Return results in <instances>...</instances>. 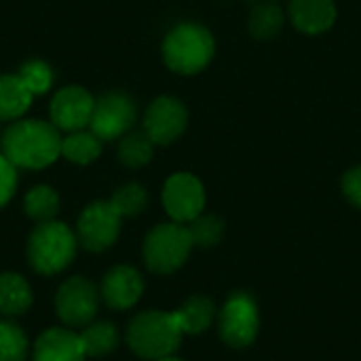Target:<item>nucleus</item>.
Wrapping results in <instances>:
<instances>
[{
  "mask_svg": "<svg viewBox=\"0 0 361 361\" xmlns=\"http://www.w3.org/2000/svg\"><path fill=\"white\" fill-rule=\"evenodd\" d=\"M159 361H182V360H176V357H171V355H169V357H163V360H159Z\"/></svg>",
  "mask_w": 361,
  "mask_h": 361,
  "instance_id": "obj_30",
  "label": "nucleus"
},
{
  "mask_svg": "<svg viewBox=\"0 0 361 361\" xmlns=\"http://www.w3.org/2000/svg\"><path fill=\"white\" fill-rule=\"evenodd\" d=\"M216 53L214 34L201 23H180L163 40V59L169 70L182 76L199 74Z\"/></svg>",
  "mask_w": 361,
  "mask_h": 361,
  "instance_id": "obj_2",
  "label": "nucleus"
},
{
  "mask_svg": "<svg viewBox=\"0 0 361 361\" xmlns=\"http://www.w3.org/2000/svg\"><path fill=\"white\" fill-rule=\"evenodd\" d=\"M17 74L21 76V80L25 82V87L32 91V95L47 93L53 87V78H55L53 68L47 61H42V59H30V61H25L19 68Z\"/></svg>",
  "mask_w": 361,
  "mask_h": 361,
  "instance_id": "obj_25",
  "label": "nucleus"
},
{
  "mask_svg": "<svg viewBox=\"0 0 361 361\" xmlns=\"http://www.w3.org/2000/svg\"><path fill=\"white\" fill-rule=\"evenodd\" d=\"M144 292V281L133 267H116L102 281V296L110 309H131Z\"/></svg>",
  "mask_w": 361,
  "mask_h": 361,
  "instance_id": "obj_13",
  "label": "nucleus"
},
{
  "mask_svg": "<svg viewBox=\"0 0 361 361\" xmlns=\"http://www.w3.org/2000/svg\"><path fill=\"white\" fill-rule=\"evenodd\" d=\"M135 118H137L135 102L123 91H108L95 99L89 127L102 142L104 140L110 142L129 133Z\"/></svg>",
  "mask_w": 361,
  "mask_h": 361,
  "instance_id": "obj_6",
  "label": "nucleus"
},
{
  "mask_svg": "<svg viewBox=\"0 0 361 361\" xmlns=\"http://www.w3.org/2000/svg\"><path fill=\"white\" fill-rule=\"evenodd\" d=\"M97 302H99V296H97L95 286L82 277L68 279L55 296L57 315L70 328L87 326L97 313Z\"/></svg>",
  "mask_w": 361,
  "mask_h": 361,
  "instance_id": "obj_10",
  "label": "nucleus"
},
{
  "mask_svg": "<svg viewBox=\"0 0 361 361\" xmlns=\"http://www.w3.org/2000/svg\"><path fill=\"white\" fill-rule=\"evenodd\" d=\"M17 188V167L0 154V207H4Z\"/></svg>",
  "mask_w": 361,
  "mask_h": 361,
  "instance_id": "obj_28",
  "label": "nucleus"
},
{
  "mask_svg": "<svg viewBox=\"0 0 361 361\" xmlns=\"http://www.w3.org/2000/svg\"><path fill=\"white\" fill-rule=\"evenodd\" d=\"M2 154L17 169H44L61 157V135L53 123L19 118L8 125L0 140Z\"/></svg>",
  "mask_w": 361,
  "mask_h": 361,
  "instance_id": "obj_1",
  "label": "nucleus"
},
{
  "mask_svg": "<svg viewBox=\"0 0 361 361\" xmlns=\"http://www.w3.org/2000/svg\"><path fill=\"white\" fill-rule=\"evenodd\" d=\"M192 243L199 247H212L216 243H220L222 235H224V222L218 216H199L190 222L188 226Z\"/></svg>",
  "mask_w": 361,
  "mask_h": 361,
  "instance_id": "obj_27",
  "label": "nucleus"
},
{
  "mask_svg": "<svg viewBox=\"0 0 361 361\" xmlns=\"http://www.w3.org/2000/svg\"><path fill=\"white\" fill-rule=\"evenodd\" d=\"M182 341V330L173 313L144 311L129 324L127 343L131 351L144 360H163L176 353Z\"/></svg>",
  "mask_w": 361,
  "mask_h": 361,
  "instance_id": "obj_3",
  "label": "nucleus"
},
{
  "mask_svg": "<svg viewBox=\"0 0 361 361\" xmlns=\"http://www.w3.org/2000/svg\"><path fill=\"white\" fill-rule=\"evenodd\" d=\"M102 154V140L93 131H74L61 137V157L76 165H89Z\"/></svg>",
  "mask_w": 361,
  "mask_h": 361,
  "instance_id": "obj_19",
  "label": "nucleus"
},
{
  "mask_svg": "<svg viewBox=\"0 0 361 361\" xmlns=\"http://www.w3.org/2000/svg\"><path fill=\"white\" fill-rule=\"evenodd\" d=\"M188 125L186 106L171 95L157 97L144 114V131L154 146H167L176 142Z\"/></svg>",
  "mask_w": 361,
  "mask_h": 361,
  "instance_id": "obj_9",
  "label": "nucleus"
},
{
  "mask_svg": "<svg viewBox=\"0 0 361 361\" xmlns=\"http://www.w3.org/2000/svg\"><path fill=\"white\" fill-rule=\"evenodd\" d=\"M87 353L80 334L53 328L38 336L34 345V361H85Z\"/></svg>",
  "mask_w": 361,
  "mask_h": 361,
  "instance_id": "obj_14",
  "label": "nucleus"
},
{
  "mask_svg": "<svg viewBox=\"0 0 361 361\" xmlns=\"http://www.w3.org/2000/svg\"><path fill=\"white\" fill-rule=\"evenodd\" d=\"M283 27V11L275 2L256 4L250 15V32L258 40L275 38Z\"/></svg>",
  "mask_w": 361,
  "mask_h": 361,
  "instance_id": "obj_21",
  "label": "nucleus"
},
{
  "mask_svg": "<svg viewBox=\"0 0 361 361\" xmlns=\"http://www.w3.org/2000/svg\"><path fill=\"white\" fill-rule=\"evenodd\" d=\"M27 338L23 330L11 322H0V361H25Z\"/></svg>",
  "mask_w": 361,
  "mask_h": 361,
  "instance_id": "obj_24",
  "label": "nucleus"
},
{
  "mask_svg": "<svg viewBox=\"0 0 361 361\" xmlns=\"http://www.w3.org/2000/svg\"><path fill=\"white\" fill-rule=\"evenodd\" d=\"M32 97L19 74H0V123L19 121L30 110Z\"/></svg>",
  "mask_w": 361,
  "mask_h": 361,
  "instance_id": "obj_16",
  "label": "nucleus"
},
{
  "mask_svg": "<svg viewBox=\"0 0 361 361\" xmlns=\"http://www.w3.org/2000/svg\"><path fill=\"white\" fill-rule=\"evenodd\" d=\"M32 305V290L21 275H0V313L6 317L21 315Z\"/></svg>",
  "mask_w": 361,
  "mask_h": 361,
  "instance_id": "obj_18",
  "label": "nucleus"
},
{
  "mask_svg": "<svg viewBox=\"0 0 361 361\" xmlns=\"http://www.w3.org/2000/svg\"><path fill=\"white\" fill-rule=\"evenodd\" d=\"M93 106L95 97L87 89L78 85H68L53 95L49 104V116L59 131L74 133L89 125Z\"/></svg>",
  "mask_w": 361,
  "mask_h": 361,
  "instance_id": "obj_11",
  "label": "nucleus"
},
{
  "mask_svg": "<svg viewBox=\"0 0 361 361\" xmlns=\"http://www.w3.org/2000/svg\"><path fill=\"white\" fill-rule=\"evenodd\" d=\"M80 341H82L87 355L99 357V355H108L110 351H114V347L118 343V334H116V328L112 324L99 322V324L85 328L80 334Z\"/></svg>",
  "mask_w": 361,
  "mask_h": 361,
  "instance_id": "obj_23",
  "label": "nucleus"
},
{
  "mask_svg": "<svg viewBox=\"0 0 361 361\" xmlns=\"http://www.w3.org/2000/svg\"><path fill=\"white\" fill-rule=\"evenodd\" d=\"M78 239L61 222H42L30 237L27 258L34 271L42 275H55L63 271L76 256Z\"/></svg>",
  "mask_w": 361,
  "mask_h": 361,
  "instance_id": "obj_4",
  "label": "nucleus"
},
{
  "mask_svg": "<svg viewBox=\"0 0 361 361\" xmlns=\"http://www.w3.org/2000/svg\"><path fill=\"white\" fill-rule=\"evenodd\" d=\"M163 205L173 222L186 224L201 216L205 207V190L192 173H176L165 182Z\"/></svg>",
  "mask_w": 361,
  "mask_h": 361,
  "instance_id": "obj_12",
  "label": "nucleus"
},
{
  "mask_svg": "<svg viewBox=\"0 0 361 361\" xmlns=\"http://www.w3.org/2000/svg\"><path fill=\"white\" fill-rule=\"evenodd\" d=\"M343 192L345 197L361 209V165L349 169L343 178Z\"/></svg>",
  "mask_w": 361,
  "mask_h": 361,
  "instance_id": "obj_29",
  "label": "nucleus"
},
{
  "mask_svg": "<svg viewBox=\"0 0 361 361\" xmlns=\"http://www.w3.org/2000/svg\"><path fill=\"white\" fill-rule=\"evenodd\" d=\"M192 245L195 243H192L188 226H184L180 222L159 224L148 233V237L144 241L146 267L152 273L169 275L186 262Z\"/></svg>",
  "mask_w": 361,
  "mask_h": 361,
  "instance_id": "obj_5",
  "label": "nucleus"
},
{
  "mask_svg": "<svg viewBox=\"0 0 361 361\" xmlns=\"http://www.w3.org/2000/svg\"><path fill=\"white\" fill-rule=\"evenodd\" d=\"M0 140H2V137H0Z\"/></svg>",
  "mask_w": 361,
  "mask_h": 361,
  "instance_id": "obj_31",
  "label": "nucleus"
},
{
  "mask_svg": "<svg viewBox=\"0 0 361 361\" xmlns=\"http://www.w3.org/2000/svg\"><path fill=\"white\" fill-rule=\"evenodd\" d=\"M220 336L233 349H243L256 341L258 334V307L247 294H235L226 300L218 315Z\"/></svg>",
  "mask_w": 361,
  "mask_h": 361,
  "instance_id": "obj_7",
  "label": "nucleus"
},
{
  "mask_svg": "<svg viewBox=\"0 0 361 361\" xmlns=\"http://www.w3.org/2000/svg\"><path fill=\"white\" fill-rule=\"evenodd\" d=\"M146 201H148V195L140 184H125L110 199L112 207L118 212L121 218L137 216L146 207Z\"/></svg>",
  "mask_w": 361,
  "mask_h": 361,
  "instance_id": "obj_26",
  "label": "nucleus"
},
{
  "mask_svg": "<svg viewBox=\"0 0 361 361\" xmlns=\"http://www.w3.org/2000/svg\"><path fill=\"white\" fill-rule=\"evenodd\" d=\"M121 231V216L112 207L110 201H95L85 207L78 218L76 239L89 252H104L108 250Z\"/></svg>",
  "mask_w": 361,
  "mask_h": 361,
  "instance_id": "obj_8",
  "label": "nucleus"
},
{
  "mask_svg": "<svg viewBox=\"0 0 361 361\" xmlns=\"http://www.w3.org/2000/svg\"><path fill=\"white\" fill-rule=\"evenodd\" d=\"M290 17L296 30L302 34H324L336 21V4L334 0H292Z\"/></svg>",
  "mask_w": 361,
  "mask_h": 361,
  "instance_id": "obj_15",
  "label": "nucleus"
},
{
  "mask_svg": "<svg viewBox=\"0 0 361 361\" xmlns=\"http://www.w3.org/2000/svg\"><path fill=\"white\" fill-rule=\"evenodd\" d=\"M173 317L182 334H201L212 326L216 317V307L205 296H192L178 311H173Z\"/></svg>",
  "mask_w": 361,
  "mask_h": 361,
  "instance_id": "obj_17",
  "label": "nucleus"
},
{
  "mask_svg": "<svg viewBox=\"0 0 361 361\" xmlns=\"http://www.w3.org/2000/svg\"><path fill=\"white\" fill-rule=\"evenodd\" d=\"M23 209L25 214L36 220V222H51L57 212H59V197L57 192L51 188V186H36L32 188L27 195H25V201H23Z\"/></svg>",
  "mask_w": 361,
  "mask_h": 361,
  "instance_id": "obj_22",
  "label": "nucleus"
},
{
  "mask_svg": "<svg viewBox=\"0 0 361 361\" xmlns=\"http://www.w3.org/2000/svg\"><path fill=\"white\" fill-rule=\"evenodd\" d=\"M152 154H154V142L148 137V133L144 129L142 131H129L121 137L118 159L123 165H127L131 169L144 167L152 161Z\"/></svg>",
  "mask_w": 361,
  "mask_h": 361,
  "instance_id": "obj_20",
  "label": "nucleus"
}]
</instances>
